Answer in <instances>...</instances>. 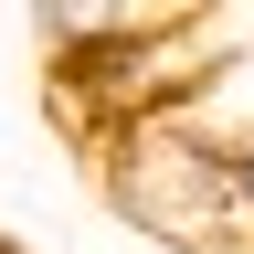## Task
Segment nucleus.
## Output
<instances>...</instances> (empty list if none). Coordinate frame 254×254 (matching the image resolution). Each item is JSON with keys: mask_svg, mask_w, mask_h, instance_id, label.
I'll return each instance as SVG.
<instances>
[{"mask_svg": "<svg viewBox=\"0 0 254 254\" xmlns=\"http://www.w3.org/2000/svg\"><path fill=\"white\" fill-rule=\"evenodd\" d=\"M106 201H117L127 233H148V244H170V254H244V244H254L222 138H212V127H190L180 106H138V117H117Z\"/></svg>", "mask_w": 254, "mask_h": 254, "instance_id": "f257e3e1", "label": "nucleus"}, {"mask_svg": "<svg viewBox=\"0 0 254 254\" xmlns=\"http://www.w3.org/2000/svg\"><path fill=\"white\" fill-rule=\"evenodd\" d=\"M53 53H106V43H159V32L212 21V0H32Z\"/></svg>", "mask_w": 254, "mask_h": 254, "instance_id": "f03ea898", "label": "nucleus"}, {"mask_svg": "<svg viewBox=\"0 0 254 254\" xmlns=\"http://www.w3.org/2000/svg\"><path fill=\"white\" fill-rule=\"evenodd\" d=\"M222 159H233V190H244V222H254V127H233V138H222Z\"/></svg>", "mask_w": 254, "mask_h": 254, "instance_id": "7ed1b4c3", "label": "nucleus"}]
</instances>
